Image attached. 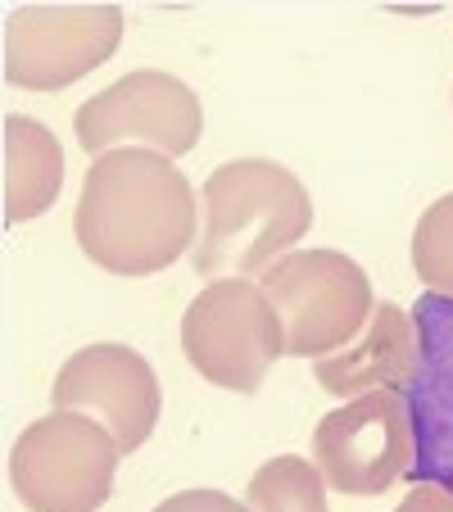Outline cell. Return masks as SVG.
Listing matches in <instances>:
<instances>
[{
    "label": "cell",
    "mask_w": 453,
    "mask_h": 512,
    "mask_svg": "<svg viewBox=\"0 0 453 512\" xmlns=\"http://www.w3.org/2000/svg\"><path fill=\"white\" fill-rule=\"evenodd\" d=\"M195 186L159 150L118 145L91 159L73 209V236L96 268L118 277L164 272L200 232Z\"/></svg>",
    "instance_id": "cell-1"
},
{
    "label": "cell",
    "mask_w": 453,
    "mask_h": 512,
    "mask_svg": "<svg viewBox=\"0 0 453 512\" xmlns=\"http://www.w3.org/2000/svg\"><path fill=\"white\" fill-rule=\"evenodd\" d=\"M313 227L309 186L286 164L263 155L227 159L204 182V227L195 245V272L254 277L290 254Z\"/></svg>",
    "instance_id": "cell-2"
},
{
    "label": "cell",
    "mask_w": 453,
    "mask_h": 512,
    "mask_svg": "<svg viewBox=\"0 0 453 512\" xmlns=\"http://www.w3.org/2000/svg\"><path fill=\"white\" fill-rule=\"evenodd\" d=\"M259 290L281 318L290 358H331L367 331L372 281L340 250H290L259 272Z\"/></svg>",
    "instance_id": "cell-3"
},
{
    "label": "cell",
    "mask_w": 453,
    "mask_h": 512,
    "mask_svg": "<svg viewBox=\"0 0 453 512\" xmlns=\"http://www.w3.org/2000/svg\"><path fill=\"white\" fill-rule=\"evenodd\" d=\"M114 431L91 413L55 408L23 426L10 449V485L28 512H100L118 476Z\"/></svg>",
    "instance_id": "cell-4"
},
{
    "label": "cell",
    "mask_w": 453,
    "mask_h": 512,
    "mask_svg": "<svg viewBox=\"0 0 453 512\" xmlns=\"http://www.w3.org/2000/svg\"><path fill=\"white\" fill-rule=\"evenodd\" d=\"M182 354L209 386L254 395L286 354L281 318L250 277H218L186 304Z\"/></svg>",
    "instance_id": "cell-5"
},
{
    "label": "cell",
    "mask_w": 453,
    "mask_h": 512,
    "mask_svg": "<svg viewBox=\"0 0 453 512\" xmlns=\"http://www.w3.org/2000/svg\"><path fill=\"white\" fill-rule=\"evenodd\" d=\"M73 136L91 159L118 145H150L159 155H191L204 136V105L182 78L164 68H132L73 114Z\"/></svg>",
    "instance_id": "cell-6"
},
{
    "label": "cell",
    "mask_w": 453,
    "mask_h": 512,
    "mask_svg": "<svg viewBox=\"0 0 453 512\" xmlns=\"http://www.w3.org/2000/svg\"><path fill=\"white\" fill-rule=\"evenodd\" d=\"M413 417L399 390H372L313 426V467L340 494H386L413 472Z\"/></svg>",
    "instance_id": "cell-7"
},
{
    "label": "cell",
    "mask_w": 453,
    "mask_h": 512,
    "mask_svg": "<svg viewBox=\"0 0 453 512\" xmlns=\"http://www.w3.org/2000/svg\"><path fill=\"white\" fill-rule=\"evenodd\" d=\"M118 41V5H23L5 19V82L23 91H64L114 59Z\"/></svg>",
    "instance_id": "cell-8"
},
{
    "label": "cell",
    "mask_w": 453,
    "mask_h": 512,
    "mask_svg": "<svg viewBox=\"0 0 453 512\" xmlns=\"http://www.w3.org/2000/svg\"><path fill=\"white\" fill-rule=\"evenodd\" d=\"M50 404L100 417L127 458L155 435L164 390H159V377L145 363V354H136L132 345H118V340H100V345H87L64 358V368L55 372V386H50Z\"/></svg>",
    "instance_id": "cell-9"
},
{
    "label": "cell",
    "mask_w": 453,
    "mask_h": 512,
    "mask_svg": "<svg viewBox=\"0 0 453 512\" xmlns=\"http://www.w3.org/2000/svg\"><path fill=\"white\" fill-rule=\"evenodd\" d=\"M417 368L399 390L413 417V472L408 481L449 485L453 490V295H417Z\"/></svg>",
    "instance_id": "cell-10"
},
{
    "label": "cell",
    "mask_w": 453,
    "mask_h": 512,
    "mask_svg": "<svg viewBox=\"0 0 453 512\" xmlns=\"http://www.w3.org/2000/svg\"><path fill=\"white\" fill-rule=\"evenodd\" d=\"M417 368V327L399 304H376L367 331L349 349L318 358L313 381L336 399H358L372 390H404Z\"/></svg>",
    "instance_id": "cell-11"
},
{
    "label": "cell",
    "mask_w": 453,
    "mask_h": 512,
    "mask_svg": "<svg viewBox=\"0 0 453 512\" xmlns=\"http://www.w3.org/2000/svg\"><path fill=\"white\" fill-rule=\"evenodd\" d=\"M64 191V150L41 118L5 114V227H23Z\"/></svg>",
    "instance_id": "cell-12"
},
{
    "label": "cell",
    "mask_w": 453,
    "mask_h": 512,
    "mask_svg": "<svg viewBox=\"0 0 453 512\" xmlns=\"http://www.w3.org/2000/svg\"><path fill=\"white\" fill-rule=\"evenodd\" d=\"M327 490L322 472L299 454H281L268 458L259 472L250 476L245 503L254 512H331L327 508Z\"/></svg>",
    "instance_id": "cell-13"
},
{
    "label": "cell",
    "mask_w": 453,
    "mask_h": 512,
    "mask_svg": "<svg viewBox=\"0 0 453 512\" xmlns=\"http://www.w3.org/2000/svg\"><path fill=\"white\" fill-rule=\"evenodd\" d=\"M413 272L426 290L453 295V191L426 204L413 227Z\"/></svg>",
    "instance_id": "cell-14"
},
{
    "label": "cell",
    "mask_w": 453,
    "mask_h": 512,
    "mask_svg": "<svg viewBox=\"0 0 453 512\" xmlns=\"http://www.w3.org/2000/svg\"><path fill=\"white\" fill-rule=\"evenodd\" d=\"M150 512H254V508L222 490H177L164 503H155Z\"/></svg>",
    "instance_id": "cell-15"
},
{
    "label": "cell",
    "mask_w": 453,
    "mask_h": 512,
    "mask_svg": "<svg viewBox=\"0 0 453 512\" xmlns=\"http://www.w3.org/2000/svg\"><path fill=\"white\" fill-rule=\"evenodd\" d=\"M395 512H453V490L449 485H435V481H422L404 494Z\"/></svg>",
    "instance_id": "cell-16"
}]
</instances>
